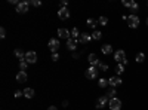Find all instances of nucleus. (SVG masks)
Instances as JSON below:
<instances>
[{"mask_svg": "<svg viewBox=\"0 0 148 110\" xmlns=\"http://www.w3.org/2000/svg\"><path fill=\"white\" fill-rule=\"evenodd\" d=\"M114 60H116L117 63H121L123 60H126V54H125V51H123V49L116 51V52H114Z\"/></svg>", "mask_w": 148, "mask_h": 110, "instance_id": "0eeeda50", "label": "nucleus"}, {"mask_svg": "<svg viewBox=\"0 0 148 110\" xmlns=\"http://www.w3.org/2000/svg\"><path fill=\"white\" fill-rule=\"evenodd\" d=\"M101 51H102V54H105V55H110V54H113V46L107 43V45L101 46Z\"/></svg>", "mask_w": 148, "mask_h": 110, "instance_id": "f3484780", "label": "nucleus"}, {"mask_svg": "<svg viewBox=\"0 0 148 110\" xmlns=\"http://www.w3.org/2000/svg\"><path fill=\"white\" fill-rule=\"evenodd\" d=\"M0 37H2V39H5L6 37V30L2 27V28H0Z\"/></svg>", "mask_w": 148, "mask_h": 110, "instance_id": "7c9ffc66", "label": "nucleus"}, {"mask_svg": "<svg viewBox=\"0 0 148 110\" xmlns=\"http://www.w3.org/2000/svg\"><path fill=\"white\" fill-rule=\"evenodd\" d=\"M98 73H99V69H98V67H89V69L88 70H86V78H88V79H95V78H96V76H98Z\"/></svg>", "mask_w": 148, "mask_h": 110, "instance_id": "7ed1b4c3", "label": "nucleus"}, {"mask_svg": "<svg viewBox=\"0 0 148 110\" xmlns=\"http://www.w3.org/2000/svg\"><path fill=\"white\" fill-rule=\"evenodd\" d=\"M98 69L102 70V72H107V70H108V65L104 64V63H99V64H98Z\"/></svg>", "mask_w": 148, "mask_h": 110, "instance_id": "c85d7f7f", "label": "nucleus"}, {"mask_svg": "<svg viewBox=\"0 0 148 110\" xmlns=\"http://www.w3.org/2000/svg\"><path fill=\"white\" fill-rule=\"evenodd\" d=\"M58 36H59L61 39H67V40H68V39H70L68 36H71V31H68L67 28H59V30H58Z\"/></svg>", "mask_w": 148, "mask_h": 110, "instance_id": "ddd939ff", "label": "nucleus"}, {"mask_svg": "<svg viewBox=\"0 0 148 110\" xmlns=\"http://www.w3.org/2000/svg\"><path fill=\"white\" fill-rule=\"evenodd\" d=\"M98 24H99V25H102V27H104V25H107V24H108V18H107V16H99Z\"/></svg>", "mask_w": 148, "mask_h": 110, "instance_id": "412c9836", "label": "nucleus"}, {"mask_svg": "<svg viewBox=\"0 0 148 110\" xmlns=\"http://www.w3.org/2000/svg\"><path fill=\"white\" fill-rule=\"evenodd\" d=\"M110 109L111 110H120L121 109V101L119 100V98H113V100H110Z\"/></svg>", "mask_w": 148, "mask_h": 110, "instance_id": "39448f33", "label": "nucleus"}, {"mask_svg": "<svg viewBox=\"0 0 148 110\" xmlns=\"http://www.w3.org/2000/svg\"><path fill=\"white\" fill-rule=\"evenodd\" d=\"M96 24H98L96 20H93V18H89V20H88V25H89L90 28H95V27H96Z\"/></svg>", "mask_w": 148, "mask_h": 110, "instance_id": "393cba45", "label": "nucleus"}, {"mask_svg": "<svg viewBox=\"0 0 148 110\" xmlns=\"http://www.w3.org/2000/svg\"><path fill=\"white\" fill-rule=\"evenodd\" d=\"M123 72H125V65L121 64V63H119L117 67H116V73H117V74H121Z\"/></svg>", "mask_w": 148, "mask_h": 110, "instance_id": "b1692460", "label": "nucleus"}, {"mask_svg": "<svg viewBox=\"0 0 148 110\" xmlns=\"http://www.w3.org/2000/svg\"><path fill=\"white\" fill-rule=\"evenodd\" d=\"M98 85H99L101 88H105L107 85H110V83H108V80H107V79H99V82H98Z\"/></svg>", "mask_w": 148, "mask_h": 110, "instance_id": "cd10ccee", "label": "nucleus"}, {"mask_svg": "<svg viewBox=\"0 0 148 110\" xmlns=\"http://www.w3.org/2000/svg\"><path fill=\"white\" fill-rule=\"evenodd\" d=\"M77 39H73V37H70L68 40H67V48L70 49V51H74L76 49V46H77Z\"/></svg>", "mask_w": 148, "mask_h": 110, "instance_id": "2eb2a0df", "label": "nucleus"}, {"mask_svg": "<svg viewBox=\"0 0 148 110\" xmlns=\"http://www.w3.org/2000/svg\"><path fill=\"white\" fill-rule=\"evenodd\" d=\"M71 37H73V39H77V40H79V37H80V33H79V30H77L76 27L71 28Z\"/></svg>", "mask_w": 148, "mask_h": 110, "instance_id": "aec40b11", "label": "nucleus"}, {"mask_svg": "<svg viewBox=\"0 0 148 110\" xmlns=\"http://www.w3.org/2000/svg\"><path fill=\"white\" fill-rule=\"evenodd\" d=\"M127 24L130 28H136V27H139V18L135 13H132L130 16H127Z\"/></svg>", "mask_w": 148, "mask_h": 110, "instance_id": "f03ea898", "label": "nucleus"}, {"mask_svg": "<svg viewBox=\"0 0 148 110\" xmlns=\"http://www.w3.org/2000/svg\"><path fill=\"white\" fill-rule=\"evenodd\" d=\"M40 5H42L40 0H30V6H36V7H39Z\"/></svg>", "mask_w": 148, "mask_h": 110, "instance_id": "c756f323", "label": "nucleus"}, {"mask_svg": "<svg viewBox=\"0 0 148 110\" xmlns=\"http://www.w3.org/2000/svg\"><path fill=\"white\" fill-rule=\"evenodd\" d=\"M21 95H24V92H21V91H16V92H15V95H13V97H15V98H19Z\"/></svg>", "mask_w": 148, "mask_h": 110, "instance_id": "473e14b6", "label": "nucleus"}, {"mask_svg": "<svg viewBox=\"0 0 148 110\" xmlns=\"http://www.w3.org/2000/svg\"><path fill=\"white\" fill-rule=\"evenodd\" d=\"M28 7H30V2H19L16 5V12L25 13V12H28Z\"/></svg>", "mask_w": 148, "mask_h": 110, "instance_id": "20e7f679", "label": "nucleus"}, {"mask_svg": "<svg viewBox=\"0 0 148 110\" xmlns=\"http://www.w3.org/2000/svg\"><path fill=\"white\" fill-rule=\"evenodd\" d=\"M79 40H80V43H83V45H88L89 42L92 40V36H90V34H88V33H82V34H80V37H79Z\"/></svg>", "mask_w": 148, "mask_h": 110, "instance_id": "9b49d317", "label": "nucleus"}, {"mask_svg": "<svg viewBox=\"0 0 148 110\" xmlns=\"http://www.w3.org/2000/svg\"><path fill=\"white\" fill-rule=\"evenodd\" d=\"M136 61H138V63H144V61H145V54L139 52V54L136 55Z\"/></svg>", "mask_w": 148, "mask_h": 110, "instance_id": "bb28decb", "label": "nucleus"}, {"mask_svg": "<svg viewBox=\"0 0 148 110\" xmlns=\"http://www.w3.org/2000/svg\"><path fill=\"white\" fill-rule=\"evenodd\" d=\"M68 6V2L67 0H62V2H61V7H67Z\"/></svg>", "mask_w": 148, "mask_h": 110, "instance_id": "72a5a7b5", "label": "nucleus"}, {"mask_svg": "<svg viewBox=\"0 0 148 110\" xmlns=\"http://www.w3.org/2000/svg\"><path fill=\"white\" fill-rule=\"evenodd\" d=\"M108 83L113 86V88H116V86H119V85H121V79L119 78V76H113V78H110L108 79Z\"/></svg>", "mask_w": 148, "mask_h": 110, "instance_id": "9d476101", "label": "nucleus"}, {"mask_svg": "<svg viewBox=\"0 0 148 110\" xmlns=\"http://www.w3.org/2000/svg\"><path fill=\"white\" fill-rule=\"evenodd\" d=\"M88 61H89V64H90L92 67H98V64L101 63V61L98 60V57L95 55V54H90V55H89V58H88Z\"/></svg>", "mask_w": 148, "mask_h": 110, "instance_id": "f8f14e48", "label": "nucleus"}, {"mask_svg": "<svg viewBox=\"0 0 148 110\" xmlns=\"http://www.w3.org/2000/svg\"><path fill=\"white\" fill-rule=\"evenodd\" d=\"M28 65H30V64H28L27 61H25V60H21V61H19V69H21V72H25Z\"/></svg>", "mask_w": 148, "mask_h": 110, "instance_id": "6ab92c4d", "label": "nucleus"}, {"mask_svg": "<svg viewBox=\"0 0 148 110\" xmlns=\"http://www.w3.org/2000/svg\"><path fill=\"white\" fill-rule=\"evenodd\" d=\"M101 37H102V33H101V31H93V33H92V39H93V40H99Z\"/></svg>", "mask_w": 148, "mask_h": 110, "instance_id": "a878e982", "label": "nucleus"}, {"mask_svg": "<svg viewBox=\"0 0 148 110\" xmlns=\"http://www.w3.org/2000/svg\"><path fill=\"white\" fill-rule=\"evenodd\" d=\"M58 16L61 20H68L70 18V12H68V7H61L58 11Z\"/></svg>", "mask_w": 148, "mask_h": 110, "instance_id": "6e6552de", "label": "nucleus"}, {"mask_svg": "<svg viewBox=\"0 0 148 110\" xmlns=\"http://www.w3.org/2000/svg\"><path fill=\"white\" fill-rule=\"evenodd\" d=\"M107 103H110V98H108L107 95H104V97H101V98L98 100V103H96V109H102V107L105 106Z\"/></svg>", "mask_w": 148, "mask_h": 110, "instance_id": "4468645a", "label": "nucleus"}, {"mask_svg": "<svg viewBox=\"0 0 148 110\" xmlns=\"http://www.w3.org/2000/svg\"><path fill=\"white\" fill-rule=\"evenodd\" d=\"M147 25H148V18H147Z\"/></svg>", "mask_w": 148, "mask_h": 110, "instance_id": "c9c22d12", "label": "nucleus"}, {"mask_svg": "<svg viewBox=\"0 0 148 110\" xmlns=\"http://www.w3.org/2000/svg\"><path fill=\"white\" fill-rule=\"evenodd\" d=\"M48 110H58V107H55V106H50Z\"/></svg>", "mask_w": 148, "mask_h": 110, "instance_id": "f704fd0d", "label": "nucleus"}, {"mask_svg": "<svg viewBox=\"0 0 148 110\" xmlns=\"http://www.w3.org/2000/svg\"><path fill=\"white\" fill-rule=\"evenodd\" d=\"M49 48H50V51H52V54L56 52L58 48H59V40H58V39H50V40H49Z\"/></svg>", "mask_w": 148, "mask_h": 110, "instance_id": "1a4fd4ad", "label": "nucleus"}, {"mask_svg": "<svg viewBox=\"0 0 148 110\" xmlns=\"http://www.w3.org/2000/svg\"><path fill=\"white\" fill-rule=\"evenodd\" d=\"M13 54H15L16 57H18V58H19V60H24V58H25V54L22 52V51H21V49H15V52H13Z\"/></svg>", "mask_w": 148, "mask_h": 110, "instance_id": "4be33fe9", "label": "nucleus"}, {"mask_svg": "<svg viewBox=\"0 0 148 110\" xmlns=\"http://www.w3.org/2000/svg\"><path fill=\"white\" fill-rule=\"evenodd\" d=\"M25 61L28 64H36L37 63V54L34 52V51H28V52H25Z\"/></svg>", "mask_w": 148, "mask_h": 110, "instance_id": "f257e3e1", "label": "nucleus"}, {"mask_svg": "<svg viewBox=\"0 0 148 110\" xmlns=\"http://www.w3.org/2000/svg\"><path fill=\"white\" fill-rule=\"evenodd\" d=\"M22 92H24V97L25 98H33L34 97V89L33 88H25Z\"/></svg>", "mask_w": 148, "mask_h": 110, "instance_id": "a211bd4d", "label": "nucleus"}, {"mask_svg": "<svg viewBox=\"0 0 148 110\" xmlns=\"http://www.w3.org/2000/svg\"><path fill=\"white\" fill-rule=\"evenodd\" d=\"M52 60H54V61H58V60H59L58 52H54V54H52Z\"/></svg>", "mask_w": 148, "mask_h": 110, "instance_id": "2f4dec72", "label": "nucleus"}, {"mask_svg": "<svg viewBox=\"0 0 148 110\" xmlns=\"http://www.w3.org/2000/svg\"><path fill=\"white\" fill-rule=\"evenodd\" d=\"M123 6H126V7H129V9H132L133 12L135 11H138V3L136 2H133V0H123Z\"/></svg>", "mask_w": 148, "mask_h": 110, "instance_id": "423d86ee", "label": "nucleus"}, {"mask_svg": "<svg viewBox=\"0 0 148 110\" xmlns=\"http://www.w3.org/2000/svg\"><path fill=\"white\" fill-rule=\"evenodd\" d=\"M116 88H113V89H110L108 92H107V97L110 98V100H113V98H116Z\"/></svg>", "mask_w": 148, "mask_h": 110, "instance_id": "5701e85b", "label": "nucleus"}, {"mask_svg": "<svg viewBox=\"0 0 148 110\" xmlns=\"http://www.w3.org/2000/svg\"><path fill=\"white\" fill-rule=\"evenodd\" d=\"M27 79H28V76H27V73H25V72H19L18 74H16V80H18L19 83L27 82Z\"/></svg>", "mask_w": 148, "mask_h": 110, "instance_id": "dca6fc26", "label": "nucleus"}]
</instances>
